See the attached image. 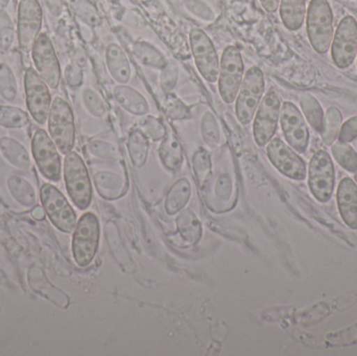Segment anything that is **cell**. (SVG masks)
<instances>
[{
    "mask_svg": "<svg viewBox=\"0 0 357 356\" xmlns=\"http://www.w3.org/2000/svg\"><path fill=\"white\" fill-rule=\"evenodd\" d=\"M24 95L27 110L33 121L39 125L46 123L52 104V93L50 86L35 68H27L25 71Z\"/></svg>",
    "mask_w": 357,
    "mask_h": 356,
    "instance_id": "8fae6325",
    "label": "cell"
},
{
    "mask_svg": "<svg viewBox=\"0 0 357 356\" xmlns=\"http://www.w3.org/2000/svg\"><path fill=\"white\" fill-rule=\"evenodd\" d=\"M185 6L190 10L195 16L199 17L203 20L211 21L214 18L213 12L211 8L199 1V0H187L185 1Z\"/></svg>",
    "mask_w": 357,
    "mask_h": 356,
    "instance_id": "bcb514c9",
    "label": "cell"
},
{
    "mask_svg": "<svg viewBox=\"0 0 357 356\" xmlns=\"http://www.w3.org/2000/svg\"><path fill=\"white\" fill-rule=\"evenodd\" d=\"M46 123L48 134L61 154L70 153L75 144V123L73 109L68 102L62 98H54Z\"/></svg>",
    "mask_w": 357,
    "mask_h": 356,
    "instance_id": "3957f363",
    "label": "cell"
},
{
    "mask_svg": "<svg viewBox=\"0 0 357 356\" xmlns=\"http://www.w3.org/2000/svg\"><path fill=\"white\" fill-rule=\"evenodd\" d=\"M189 41L199 75L209 83L218 82L220 59L209 36L202 29L195 27L189 33Z\"/></svg>",
    "mask_w": 357,
    "mask_h": 356,
    "instance_id": "4fadbf2b",
    "label": "cell"
},
{
    "mask_svg": "<svg viewBox=\"0 0 357 356\" xmlns=\"http://www.w3.org/2000/svg\"><path fill=\"white\" fill-rule=\"evenodd\" d=\"M150 150V139L138 127L132 130L128 139V150L132 164L140 169L146 164Z\"/></svg>",
    "mask_w": 357,
    "mask_h": 356,
    "instance_id": "4316f807",
    "label": "cell"
},
{
    "mask_svg": "<svg viewBox=\"0 0 357 356\" xmlns=\"http://www.w3.org/2000/svg\"><path fill=\"white\" fill-rule=\"evenodd\" d=\"M178 79V69L174 62H167V65L161 69L160 86L165 94L172 93L174 88L177 85Z\"/></svg>",
    "mask_w": 357,
    "mask_h": 356,
    "instance_id": "7bdbcfd3",
    "label": "cell"
},
{
    "mask_svg": "<svg viewBox=\"0 0 357 356\" xmlns=\"http://www.w3.org/2000/svg\"><path fill=\"white\" fill-rule=\"evenodd\" d=\"M137 127L153 141L162 140L167 134L162 121L154 116H146L140 119Z\"/></svg>",
    "mask_w": 357,
    "mask_h": 356,
    "instance_id": "f35d334b",
    "label": "cell"
},
{
    "mask_svg": "<svg viewBox=\"0 0 357 356\" xmlns=\"http://www.w3.org/2000/svg\"><path fill=\"white\" fill-rule=\"evenodd\" d=\"M89 152L93 155L94 157H98L100 159H111L117 158V150L114 146L109 144V142L102 141V140H92L88 144Z\"/></svg>",
    "mask_w": 357,
    "mask_h": 356,
    "instance_id": "ee69618b",
    "label": "cell"
},
{
    "mask_svg": "<svg viewBox=\"0 0 357 356\" xmlns=\"http://www.w3.org/2000/svg\"><path fill=\"white\" fill-rule=\"evenodd\" d=\"M202 137L210 148H216L220 144V131L218 121L213 113L207 111L202 118Z\"/></svg>",
    "mask_w": 357,
    "mask_h": 356,
    "instance_id": "8d00e7d4",
    "label": "cell"
},
{
    "mask_svg": "<svg viewBox=\"0 0 357 356\" xmlns=\"http://www.w3.org/2000/svg\"><path fill=\"white\" fill-rule=\"evenodd\" d=\"M29 123V114L22 109L10 105L0 106V127L6 129H23Z\"/></svg>",
    "mask_w": 357,
    "mask_h": 356,
    "instance_id": "4dcf8cb0",
    "label": "cell"
},
{
    "mask_svg": "<svg viewBox=\"0 0 357 356\" xmlns=\"http://www.w3.org/2000/svg\"><path fill=\"white\" fill-rule=\"evenodd\" d=\"M159 157L163 167L169 171H180L184 160L180 141L174 135L167 134L159 146Z\"/></svg>",
    "mask_w": 357,
    "mask_h": 356,
    "instance_id": "484cf974",
    "label": "cell"
},
{
    "mask_svg": "<svg viewBox=\"0 0 357 356\" xmlns=\"http://www.w3.org/2000/svg\"><path fill=\"white\" fill-rule=\"evenodd\" d=\"M163 109L167 117L173 121H183L190 117V111L186 105L173 93L167 94L163 100Z\"/></svg>",
    "mask_w": 357,
    "mask_h": 356,
    "instance_id": "ab89813d",
    "label": "cell"
},
{
    "mask_svg": "<svg viewBox=\"0 0 357 356\" xmlns=\"http://www.w3.org/2000/svg\"><path fill=\"white\" fill-rule=\"evenodd\" d=\"M356 181H357V175L356 176Z\"/></svg>",
    "mask_w": 357,
    "mask_h": 356,
    "instance_id": "db71d44e",
    "label": "cell"
},
{
    "mask_svg": "<svg viewBox=\"0 0 357 356\" xmlns=\"http://www.w3.org/2000/svg\"><path fill=\"white\" fill-rule=\"evenodd\" d=\"M335 171L333 159L326 150L314 153L308 167V186L312 196L321 203L331 201L335 190Z\"/></svg>",
    "mask_w": 357,
    "mask_h": 356,
    "instance_id": "9c48e42d",
    "label": "cell"
},
{
    "mask_svg": "<svg viewBox=\"0 0 357 356\" xmlns=\"http://www.w3.org/2000/svg\"><path fill=\"white\" fill-rule=\"evenodd\" d=\"M83 102L86 110L94 117L102 118L106 114L107 109L104 100L98 92L92 89H86L83 92Z\"/></svg>",
    "mask_w": 357,
    "mask_h": 356,
    "instance_id": "b9f144b4",
    "label": "cell"
},
{
    "mask_svg": "<svg viewBox=\"0 0 357 356\" xmlns=\"http://www.w3.org/2000/svg\"><path fill=\"white\" fill-rule=\"evenodd\" d=\"M19 81L14 69L6 61H0V98L8 104L18 100Z\"/></svg>",
    "mask_w": 357,
    "mask_h": 356,
    "instance_id": "83f0119b",
    "label": "cell"
},
{
    "mask_svg": "<svg viewBox=\"0 0 357 356\" xmlns=\"http://www.w3.org/2000/svg\"><path fill=\"white\" fill-rule=\"evenodd\" d=\"M192 167L197 184L201 189H204L212 173L211 157L209 153L203 148L197 150L193 155Z\"/></svg>",
    "mask_w": 357,
    "mask_h": 356,
    "instance_id": "d6a6232c",
    "label": "cell"
},
{
    "mask_svg": "<svg viewBox=\"0 0 357 356\" xmlns=\"http://www.w3.org/2000/svg\"><path fill=\"white\" fill-rule=\"evenodd\" d=\"M65 81L71 88L81 87L84 81L83 69L77 63H70L67 65L64 71Z\"/></svg>",
    "mask_w": 357,
    "mask_h": 356,
    "instance_id": "f6af8a7d",
    "label": "cell"
},
{
    "mask_svg": "<svg viewBox=\"0 0 357 356\" xmlns=\"http://www.w3.org/2000/svg\"><path fill=\"white\" fill-rule=\"evenodd\" d=\"M341 111L337 107L327 109L326 116L324 118V130H323V141L326 146H331L337 140L342 125Z\"/></svg>",
    "mask_w": 357,
    "mask_h": 356,
    "instance_id": "836d02e7",
    "label": "cell"
},
{
    "mask_svg": "<svg viewBox=\"0 0 357 356\" xmlns=\"http://www.w3.org/2000/svg\"><path fill=\"white\" fill-rule=\"evenodd\" d=\"M176 224H177L178 235L187 246H195L201 240L203 228H202L201 222L192 210L183 209L180 211L176 219Z\"/></svg>",
    "mask_w": 357,
    "mask_h": 356,
    "instance_id": "603a6c76",
    "label": "cell"
},
{
    "mask_svg": "<svg viewBox=\"0 0 357 356\" xmlns=\"http://www.w3.org/2000/svg\"><path fill=\"white\" fill-rule=\"evenodd\" d=\"M134 56L144 66L151 68L162 69L167 65V61L165 56L152 44L146 42H135L132 48Z\"/></svg>",
    "mask_w": 357,
    "mask_h": 356,
    "instance_id": "f546056e",
    "label": "cell"
},
{
    "mask_svg": "<svg viewBox=\"0 0 357 356\" xmlns=\"http://www.w3.org/2000/svg\"><path fill=\"white\" fill-rule=\"evenodd\" d=\"M33 66L38 75L46 82L50 89H56L60 85V62L52 40L46 33H40L31 49Z\"/></svg>",
    "mask_w": 357,
    "mask_h": 356,
    "instance_id": "7c38bea8",
    "label": "cell"
},
{
    "mask_svg": "<svg viewBox=\"0 0 357 356\" xmlns=\"http://www.w3.org/2000/svg\"><path fill=\"white\" fill-rule=\"evenodd\" d=\"M63 177L67 194L73 204L79 210H86L91 204L93 190L87 167L77 152L71 150L65 155Z\"/></svg>",
    "mask_w": 357,
    "mask_h": 356,
    "instance_id": "6da1fadb",
    "label": "cell"
},
{
    "mask_svg": "<svg viewBox=\"0 0 357 356\" xmlns=\"http://www.w3.org/2000/svg\"><path fill=\"white\" fill-rule=\"evenodd\" d=\"M8 194L15 202L24 208L37 206L38 194L33 184L20 175H10L6 179Z\"/></svg>",
    "mask_w": 357,
    "mask_h": 356,
    "instance_id": "44dd1931",
    "label": "cell"
},
{
    "mask_svg": "<svg viewBox=\"0 0 357 356\" xmlns=\"http://www.w3.org/2000/svg\"><path fill=\"white\" fill-rule=\"evenodd\" d=\"M280 112V98L274 89L268 90L262 98L254 118V139L260 148L266 146L276 134Z\"/></svg>",
    "mask_w": 357,
    "mask_h": 356,
    "instance_id": "30bf717a",
    "label": "cell"
},
{
    "mask_svg": "<svg viewBox=\"0 0 357 356\" xmlns=\"http://www.w3.org/2000/svg\"><path fill=\"white\" fill-rule=\"evenodd\" d=\"M44 2L52 16L59 17L62 14L63 8H64L63 0H44Z\"/></svg>",
    "mask_w": 357,
    "mask_h": 356,
    "instance_id": "681fc988",
    "label": "cell"
},
{
    "mask_svg": "<svg viewBox=\"0 0 357 356\" xmlns=\"http://www.w3.org/2000/svg\"><path fill=\"white\" fill-rule=\"evenodd\" d=\"M337 206L342 219L351 229H357V185L350 178H344L339 184Z\"/></svg>",
    "mask_w": 357,
    "mask_h": 356,
    "instance_id": "ac0fdd59",
    "label": "cell"
},
{
    "mask_svg": "<svg viewBox=\"0 0 357 356\" xmlns=\"http://www.w3.org/2000/svg\"><path fill=\"white\" fill-rule=\"evenodd\" d=\"M43 10L38 0H20L17 19V37L21 49L29 52L41 33Z\"/></svg>",
    "mask_w": 357,
    "mask_h": 356,
    "instance_id": "9a60e30c",
    "label": "cell"
},
{
    "mask_svg": "<svg viewBox=\"0 0 357 356\" xmlns=\"http://www.w3.org/2000/svg\"><path fill=\"white\" fill-rule=\"evenodd\" d=\"M306 31L314 52L326 54L333 39V12L328 0H310L306 13Z\"/></svg>",
    "mask_w": 357,
    "mask_h": 356,
    "instance_id": "7a4b0ae2",
    "label": "cell"
},
{
    "mask_svg": "<svg viewBox=\"0 0 357 356\" xmlns=\"http://www.w3.org/2000/svg\"><path fill=\"white\" fill-rule=\"evenodd\" d=\"M100 226L93 212H87L79 217L73 230V255L79 267L86 268L93 261L98 250Z\"/></svg>",
    "mask_w": 357,
    "mask_h": 356,
    "instance_id": "277c9868",
    "label": "cell"
},
{
    "mask_svg": "<svg viewBox=\"0 0 357 356\" xmlns=\"http://www.w3.org/2000/svg\"><path fill=\"white\" fill-rule=\"evenodd\" d=\"M40 200L52 225L64 232L71 233L77 226V215L64 194L52 184L45 183L40 189Z\"/></svg>",
    "mask_w": 357,
    "mask_h": 356,
    "instance_id": "52a82bcc",
    "label": "cell"
},
{
    "mask_svg": "<svg viewBox=\"0 0 357 356\" xmlns=\"http://www.w3.org/2000/svg\"><path fill=\"white\" fill-rule=\"evenodd\" d=\"M280 125L287 144L304 154L310 144V130L303 115L293 102H284L281 106Z\"/></svg>",
    "mask_w": 357,
    "mask_h": 356,
    "instance_id": "e0dca14e",
    "label": "cell"
},
{
    "mask_svg": "<svg viewBox=\"0 0 357 356\" xmlns=\"http://www.w3.org/2000/svg\"><path fill=\"white\" fill-rule=\"evenodd\" d=\"M268 160L285 177L296 181H303L307 169L306 163L280 138L271 140L266 146Z\"/></svg>",
    "mask_w": 357,
    "mask_h": 356,
    "instance_id": "2e32d148",
    "label": "cell"
},
{
    "mask_svg": "<svg viewBox=\"0 0 357 356\" xmlns=\"http://www.w3.org/2000/svg\"><path fill=\"white\" fill-rule=\"evenodd\" d=\"M245 75V65L238 48L228 46L222 52L218 71V91L226 104L236 100Z\"/></svg>",
    "mask_w": 357,
    "mask_h": 356,
    "instance_id": "8992f818",
    "label": "cell"
},
{
    "mask_svg": "<svg viewBox=\"0 0 357 356\" xmlns=\"http://www.w3.org/2000/svg\"><path fill=\"white\" fill-rule=\"evenodd\" d=\"M300 105L304 116L307 119L312 129L322 134L324 130V111L319 100L312 94L304 92L300 96Z\"/></svg>",
    "mask_w": 357,
    "mask_h": 356,
    "instance_id": "f1b7e54d",
    "label": "cell"
},
{
    "mask_svg": "<svg viewBox=\"0 0 357 356\" xmlns=\"http://www.w3.org/2000/svg\"><path fill=\"white\" fill-rule=\"evenodd\" d=\"M331 44L335 64L341 69L351 66L357 54V21L354 16L348 15L342 19Z\"/></svg>",
    "mask_w": 357,
    "mask_h": 356,
    "instance_id": "5bb4252c",
    "label": "cell"
},
{
    "mask_svg": "<svg viewBox=\"0 0 357 356\" xmlns=\"http://www.w3.org/2000/svg\"><path fill=\"white\" fill-rule=\"evenodd\" d=\"M357 138V116L348 119L340 130L339 140L341 142L354 141Z\"/></svg>",
    "mask_w": 357,
    "mask_h": 356,
    "instance_id": "7dc6e473",
    "label": "cell"
},
{
    "mask_svg": "<svg viewBox=\"0 0 357 356\" xmlns=\"http://www.w3.org/2000/svg\"><path fill=\"white\" fill-rule=\"evenodd\" d=\"M16 36L14 21L8 12L0 8V49L8 50L12 47Z\"/></svg>",
    "mask_w": 357,
    "mask_h": 356,
    "instance_id": "74e56055",
    "label": "cell"
},
{
    "mask_svg": "<svg viewBox=\"0 0 357 356\" xmlns=\"http://www.w3.org/2000/svg\"><path fill=\"white\" fill-rule=\"evenodd\" d=\"M335 161L349 173H357V152L345 142H337L331 148Z\"/></svg>",
    "mask_w": 357,
    "mask_h": 356,
    "instance_id": "e575fe53",
    "label": "cell"
},
{
    "mask_svg": "<svg viewBox=\"0 0 357 356\" xmlns=\"http://www.w3.org/2000/svg\"><path fill=\"white\" fill-rule=\"evenodd\" d=\"M71 10L77 18L89 26H98L102 22V17L91 0H68Z\"/></svg>",
    "mask_w": 357,
    "mask_h": 356,
    "instance_id": "1f68e13d",
    "label": "cell"
},
{
    "mask_svg": "<svg viewBox=\"0 0 357 356\" xmlns=\"http://www.w3.org/2000/svg\"><path fill=\"white\" fill-rule=\"evenodd\" d=\"M260 4H261L262 8L266 10L268 13L276 12L278 10L279 4H280V0H259Z\"/></svg>",
    "mask_w": 357,
    "mask_h": 356,
    "instance_id": "f907efd6",
    "label": "cell"
},
{
    "mask_svg": "<svg viewBox=\"0 0 357 356\" xmlns=\"http://www.w3.org/2000/svg\"><path fill=\"white\" fill-rule=\"evenodd\" d=\"M0 154L15 169L29 171L31 167L29 150L21 142L10 136L0 137Z\"/></svg>",
    "mask_w": 357,
    "mask_h": 356,
    "instance_id": "ffe728a7",
    "label": "cell"
},
{
    "mask_svg": "<svg viewBox=\"0 0 357 356\" xmlns=\"http://www.w3.org/2000/svg\"><path fill=\"white\" fill-rule=\"evenodd\" d=\"M232 192V182L228 175H222L216 182L215 194L218 199L228 200Z\"/></svg>",
    "mask_w": 357,
    "mask_h": 356,
    "instance_id": "c3c4849f",
    "label": "cell"
},
{
    "mask_svg": "<svg viewBox=\"0 0 357 356\" xmlns=\"http://www.w3.org/2000/svg\"><path fill=\"white\" fill-rule=\"evenodd\" d=\"M354 148H356V150H357V140H356V141H354Z\"/></svg>",
    "mask_w": 357,
    "mask_h": 356,
    "instance_id": "f5cc1de1",
    "label": "cell"
},
{
    "mask_svg": "<svg viewBox=\"0 0 357 356\" xmlns=\"http://www.w3.org/2000/svg\"><path fill=\"white\" fill-rule=\"evenodd\" d=\"M113 94L116 102L131 114L144 116L150 111V106L146 98L139 91L130 86H116Z\"/></svg>",
    "mask_w": 357,
    "mask_h": 356,
    "instance_id": "7402d4cb",
    "label": "cell"
},
{
    "mask_svg": "<svg viewBox=\"0 0 357 356\" xmlns=\"http://www.w3.org/2000/svg\"><path fill=\"white\" fill-rule=\"evenodd\" d=\"M31 154L41 175L50 182H59L62 177V159L50 134L38 129L31 139Z\"/></svg>",
    "mask_w": 357,
    "mask_h": 356,
    "instance_id": "ba28073f",
    "label": "cell"
},
{
    "mask_svg": "<svg viewBox=\"0 0 357 356\" xmlns=\"http://www.w3.org/2000/svg\"><path fill=\"white\" fill-rule=\"evenodd\" d=\"M264 88L266 84L262 71L258 67L250 68L243 77L235 100V114L241 125H249L253 121L264 96Z\"/></svg>",
    "mask_w": 357,
    "mask_h": 356,
    "instance_id": "5b68a950",
    "label": "cell"
},
{
    "mask_svg": "<svg viewBox=\"0 0 357 356\" xmlns=\"http://www.w3.org/2000/svg\"><path fill=\"white\" fill-rule=\"evenodd\" d=\"M331 347H347L357 344V323L341 332H331L326 338Z\"/></svg>",
    "mask_w": 357,
    "mask_h": 356,
    "instance_id": "60d3db41",
    "label": "cell"
},
{
    "mask_svg": "<svg viewBox=\"0 0 357 356\" xmlns=\"http://www.w3.org/2000/svg\"><path fill=\"white\" fill-rule=\"evenodd\" d=\"M94 183L100 196L106 199L108 198V194H111V192H121V188L125 185L119 175L108 173V171H100L94 175Z\"/></svg>",
    "mask_w": 357,
    "mask_h": 356,
    "instance_id": "d590c367",
    "label": "cell"
},
{
    "mask_svg": "<svg viewBox=\"0 0 357 356\" xmlns=\"http://www.w3.org/2000/svg\"><path fill=\"white\" fill-rule=\"evenodd\" d=\"M31 217L37 221H43L46 217L45 210L43 207L35 206L33 207V211H31Z\"/></svg>",
    "mask_w": 357,
    "mask_h": 356,
    "instance_id": "816d5d0a",
    "label": "cell"
},
{
    "mask_svg": "<svg viewBox=\"0 0 357 356\" xmlns=\"http://www.w3.org/2000/svg\"><path fill=\"white\" fill-rule=\"evenodd\" d=\"M191 184L188 180L182 178L178 180L167 194L165 208L169 215H175L182 211L188 204L191 196Z\"/></svg>",
    "mask_w": 357,
    "mask_h": 356,
    "instance_id": "d4e9b609",
    "label": "cell"
},
{
    "mask_svg": "<svg viewBox=\"0 0 357 356\" xmlns=\"http://www.w3.org/2000/svg\"><path fill=\"white\" fill-rule=\"evenodd\" d=\"M107 68L112 79L119 85H126L131 79V65L125 50L116 43L110 44L106 50Z\"/></svg>",
    "mask_w": 357,
    "mask_h": 356,
    "instance_id": "d6986e66",
    "label": "cell"
},
{
    "mask_svg": "<svg viewBox=\"0 0 357 356\" xmlns=\"http://www.w3.org/2000/svg\"><path fill=\"white\" fill-rule=\"evenodd\" d=\"M279 13L283 25L289 31H298L305 20L306 0H280Z\"/></svg>",
    "mask_w": 357,
    "mask_h": 356,
    "instance_id": "cb8c5ba5",
    "label": "cell"
}]
</instances>
